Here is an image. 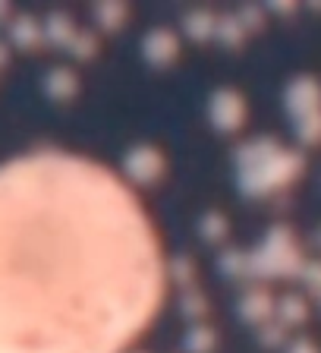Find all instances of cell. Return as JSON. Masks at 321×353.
<instances>
[{
    "instance_id": "6da1fadb",
    "label": "cell",
    "mask_w": 321,
    "mask_h": 353,
    "mask_svg": "<svg viewBox=\"0 0 321 353\" xmlns=\"http://www.w3.org/2000/svg\"><path fill=\"white\" fill-rule=\"evenodd\" d=\"M164 296L142 199L104 164H0V353H126Z\"/></svg>"
}]
</instances>
